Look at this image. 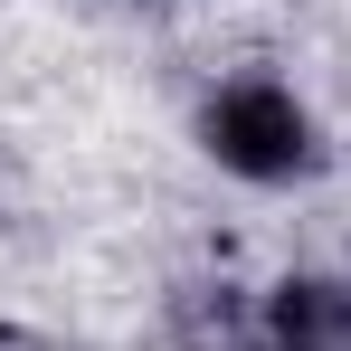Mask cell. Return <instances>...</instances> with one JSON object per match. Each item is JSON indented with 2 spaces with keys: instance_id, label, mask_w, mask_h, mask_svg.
Instances as JSON below:
<instances>
[{
  "instance_id": "1",
  "label": "cell",
  "mask_w": 351,
  "mask_h": 351,
  "mask_svg": "<svg viewBox=\"0 0 351 351\" xmlns=\"http://www.w3.org/2000/svg\"><path fill=\"white\" fill-rule=\"evenodd\" d=\"M190 143H199V162L237 190H294V180L323 171V114H313V95L276 76V66H237L219 76L199 105H190Z\"/></svg>"
},
{
  "instance_id": "2",
  "label": "cell",
  "mask_w": 351,
  "mask_h": 351,
  "mask_svg": "<svg viewBox=\"0 0 351 351\" xmlns=\"http://www.w3.org/2000/svg\"><path fill=\"white\" fill-rule=\"evenodd\" d=\"M256 351H351V276H276L256 294Z\"/></svg>"
}]
</instances>
